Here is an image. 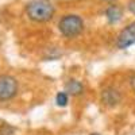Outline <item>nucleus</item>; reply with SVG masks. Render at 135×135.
Instances as JSON below:
<instances>
[{"mask_svg": "<svg viewBox=\"0 0 135 135\" xmlns=\"http://www.w3.org/2000/svg\"><path fill=\"white\" fill-rule=\"evenodd\" d=\"M54 6L50 0H31L26 6L27 16L38 23L49 22L54 16Z\"/></svg>", "mask_w": 135, "mask_h": 135, "instance_id": "nucleus-1", "label": "nucleus"}, {"mask_svg": "<svg viewBox=\"0 0 135 135\" xmlns=\"http://www.w3.org/2000/svg\"><path fill=\"white\" fill-rule=\"evenodd\" d=\"M60 32L66 38H76L84 30V20L78 15H65L58 23Z\"/></svg>", "mask_w": 135, "mask_h": 135, "instance_id": "nucleus-2", "label": "nucleus"}, {"mask_svg": "<svg viewBox=\"0 0 135 135\" xmlns=\"http://www.w3.org/2000/svg\"><path fill=\"white\" fill-rule=\"evenodd\" d=\"M18 92V81L12 76H0V100L6 101L12 99Z\"/></svg>", "mask_w": 135, "mask_h": 135, "instance_id": "nucleus-3", "label": "nucleus"}, {"mask_svg": "<svg viewBox=\"0 0 135 135\" xmlns=\"http://www.w3.org/2000/svg\"><path fill=\"white\" fill-rule=\"evenodd\" d=\"M134 43H135V22L130 23L126 28L120 31L116 45L119 49H127Z\"/></svg>", "mask_w": 135, "mask_h": 135, "instance_id": "nucleus-4", "label": "nucleus"}, {"mask_svg": "<svg viewBox=\"0 0 135 135\" xmlns=\"http://www.w3.org/2000/svg\"><path fill=\"white\" fill-rule=\"evenodd\" d=\"M101 100L103 103L108 107H115L120 103L122 100V95L119 93V91H116L115 88H107L101 93Z\"/></svg>", "mask_w": 135, "mask_h": 135, "instance_id": "nucleus-5", "label": "nucleus"}, {"mask_svg": "<svg viewBox=\"0 0 135 135\" xmlns=\"http://www.w3.org/2000/svg\"><path fill=\"white\" fill-rule=\"evenodd\" d=\"M105 16H107V19H108V23L115 25V23H118V22L122 19L123 12H122V9H120L118 6H109V7L105 9Z\"/></svg>", "mask_w": 135, "mask_h": 135, "instance_id": "nucleus-6", "label": "nucleus"}, {"mask_svg": "<svg viewBox=\"0 0 135 135\" xmlns=\"http://www.w3.org/2000/svg\"><path fill=\"white\" fill-rule=\"evenodd\" d=\"M65 91L72 96H78L84 92V85L78 80H69L65 85Z\"/></svg>", "mask_w": 135, "mask_h": 135, "instance_id": "nucleus-7", "label": "nucleus"}, {"mask_svg": "<svg viewBox=\"0 0 135 135\" xmlns=\"http://www.w3.org/2000/svg\"><path fill=\"white\" fill-rule=\"evenodd\" d=\"M68 101H69V99H68L66 92H58L57 96H55V103H57V105H60V107H65L68 104Z\"/></svg>", "mask_w": 135, "mask_h": 135, "instance_id": "nucleus-8", "label": "nucleus"}, {"mask_svg": "<svg viewBox=\"0 0 135 135\" xmlns=\"http://www.w3.org/2000/svg\"><path fill=\"white\" fill-rule=\"evenodd\" d=\"M15 134V128L9 124H2L0 126V135H14Z\"/></svg>", "mask_w": 135, "mask_h": 135, "instance_id": "nucleus-9", "label": "nucleus"}, {"mask_svg": "<svg viewBox=\"0 0 135 135\" xmlns=\"http://www.w3.org/2000/svg\"><path fill=\"white\" fill-rule=\"evenodd\" d=\"M128 9H130V12H132L135 15V0H130L128 2Z\"/></svg>", "mask_w": 135, "mask_h": 135, "instance_id": "nucleus-10", "label": "nucleus"}, {"mask_svg": "<svg viewBox=\"0 0 135 135\" xmlns=\"http://www.w3.org/2000/svg\"><path fill=\"white\" fill-rule=\"evenodd\" d=\"M130 84H131V86H132V89L135 91V73L131 76V78H130Z\"/></svg>", "mask_w": 135, "mask_h": 135, "instance_id": "nucleus-11", "label": "nucleus"}, {"mask_svg": "<svg viewBox=\"0 0 135 135\" xmlns=\"http://www.w3.org/2000/svg\"><path fill=\"white\" fill-rule=\"evenodd\" d=\"M89 135H100V134H97V132H93V134H89Z\"/></svg>", "mask_w": 135, "mask_h": 135, "instance_id": "nucleus-12", "label": "nucleus"}, {"mask_svg": "<svg viewBox=\"0 0 135 135\" xmlns=\"http://www.w3.org/2000/svg\"><path fill=\"white\" fill-rule=\"evenodd\" d=\"M105 2H114V0H105Z\"/></svg>", "mask_w": 135, "mask_h": 135, "instance_id": "nucleus-13", "label": "nucleus"}]
</instances>
